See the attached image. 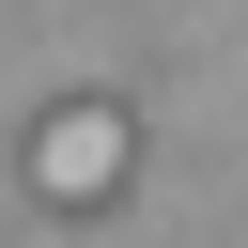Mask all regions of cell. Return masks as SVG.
I'll return each instance as SVG.
<instances>
[{
	"instance_id": "6da1fadb",
	"label": "cell",
	"mask_w": 248,
	"mask_h": 248,
	"mask_svg": "<svg viewBox=\"0 0 248 248\" xmlns=\"http://www.w3.org/2000/svg\"><path fill=\"white\" fill-rule=\"evenodd\" d=\"M124 155H140V124H124L108 93H78V108H46V124H31V186H46V202H108V186H124Z\"/></svg>"
}]
</instances>
